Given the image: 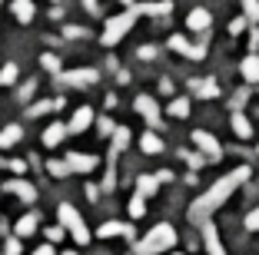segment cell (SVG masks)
<instances>
[{
  "label": "cell",
  "mask_w": 259,
  "mask_h": 255,
  "mask_svg": "<svg viewBox=\"0 0 259 255\" xmlns=\"http://www.w3.org/2000/svg\"><path fill=\"white\" fill-rule=\"evenodd\" d=\"M246 179H249V166H239V169L226 173L223 179H216L213 186H209V189H206V192L196 199V202L190 206V219H193V222H203V219H209V216H213V212L229 199V195L243 186Z\"/></svg>",
  "instance_id": "6da1fadb"
},
{
  "label": "cell",
  "mask_w": 259,
  "mask_h": 255,
  "mask_svg": "<svg viewBox=\"0 0 259 255\" xmlns=\"http://www.w3.org/2000/svg\"><path fill=\"white\" fill-rule=\"evenodd\" d=\"M169 10H173V4H169V0H163V4H133V7L123 10L120 17H110V20H107V30H103V37H100V40H103V46H116L130 30H133L137 17H143V14L160 17V14H169Z\"/></svg>",
  "instance_id": "7a4b0ae2"
},
{
  "label": "cell",
  "mask_w": 259,
  "mask_h": 255,
  "mask_svg": "<svg viewBox=\"0 0 259 255\" xmlns=\"http://www.w3.org/2000/svg\"><path fill=\"white\" fill-rule=\"evenodd\" d=\"M173 245H176V229L169 222H160L137 242V255H160V252H169Z\"/></svg>",
  "instance_id": "3957f363"
},
{
  "label": "cell",
  "mask_w": 259,
  "mask_h": 255,
  "mask_svg": "<svg viewBox=\"0 0 259 255\" xmlns=\"http://www.w3.org/2000/svg\"><path fill=\"white\" fill-rule=\"evenodd\" d=\"M57 216H60V225L67 229L70 235H73V242H76V245H87V242H90V229H87L83 216H80V212H76L70 202H60Z\"/></svg>",
  "instance_id": "277c9868"
},
{
  "label": "cell",
  "mask_w": 259,
  "mask_h": 255,
  "mask_svg": "<svg viewBox=\"0 0 259 255\" xmlns=\"http://www.w3.org/2000/svg\"><path fill=\"white\" fill-rule=\"evenodd\" d=\"M137 113L146 120V126H153V129H160V126H163L160 106H156V99H153V96H137Z\"/></svg>",
  "instance_id": "5b68a950"
},
{
  "label": "cell",
  "mask_w": 259,
  "mask_h": 255,
  "mask_svg": "<svg viewBox=\"0 0 259 255\" xmlns=\"http://www.w3.org/2000/svg\"><path fill=\"white\" fill-rule=\"evenodd\" d=\"M169 179H173V173H169V169H163V173H156V176H140V182H137V195L150 199V195L160 189V182H169Z\"/></svg>",
  "instance_id": "8992f818"
},
{
  "label": "cell",
  "mask_w": 259,
  "mask_h": 255,
  "mask_svg": "<svg viewBox=\"0 0 259 255\" xmlns=\"http://www.w3.org/2000/svg\"><path fill=\"white\" fill-rule=\"evenodd\" d=\"M193 143H196L199 152H206L209 159H220V156H223V146L216 143V136L206 133V129H196V133H193Z\"/></svg>",
  "instance_id": "52a82bcc"
},
{
  "label": "cell",
  "mask_w": 259,
  "mask_h": 255,
  "mask_svg": "<svg viewBox=\"0 0 259 255\" xmlns=\"http://www.w3.org/2000/svg\"><path fill=\"white\" fill-rule=\"evenodd\" d=\"M97 70H70V73H57V80L67 86H90V83H97Z\"/></svg>",
  "instance_id": "ba28073f"
},
{
  "label": "cell",
  "mask_w": 259,
  "mask_h": 255,
  "mask_svg": "<svg viewBox=\"0 0 259 255\" xmlns=\"http://www.w3.org/2000/svg\"><path fill=\"white\" fill-rule=\"evenodd\" d=\"M63 163L70 173H93L97 169V156H87V152H67Z\"/></svg>",
  "instance_id": "9c48e42d"
},
{
  "label": "cell",
  "mask_w": 259,
  "mask_h": 255,
  "mask_svg": "<svg viewBox=\"0 0 259 255\" xmlns=\"http://www.w3.org/2000/svg\"><path fill=\"white\" fill-rule=\"evenodd\" d=\"M4 189H7V192H14L17 199H20V202H27V206H33V202H37V189H33L27 179H10Z\"/></svg>",
  "instance_id": "30bf717a"
},
{
  "label": "cell",
  "mask_w": 259,
  "mask_h": 255,
  "mask_svg": "<svg viewBox=\"0 0 259 255\" xmlns=\"http://www.w3.org/2000/svg\"><path fill=\"white\" fill-rule=\"evenodd\" d=\"M90 126H93V110L90 106H80V110L73 113V120L67 123V133H87Z\"/></svg>",
  "instance_id": "8fae6325"
},
{
  "label": "cell",
  "mask_w": 259,
  "mask_h": 255,
  "mask_svg": "<svg viewBox=\"0 0 259 255\" xmlns=\"http://www.w3.org/2000/svg\"><path fill=\"white\" fill-rule=\"evenodd\" d=\"M203 239H206V252L209 255H226V248L220 242V232H216V225L209 219H203Z\"/></svg>",
  "instance_id": "7c38bea8"
},
{
  "label": "cell",
  "mask_w": 259,
  "mask_h": 255,
  "mask_svg": "<svg viewBox=\"0 0 259 255\" xmlns=\"http://www.w3.org/2000/svg\"><path fill=\"white\" fill-rule=\"evenodd\" d=\"M37 225H40V216H37V212H27V216H20V219H17L14 235H17V239H30V235L37 232Z\"/></svg>",
  "instance_id": "4fadbf2b"
},
{
  "label": "cell",
  "mask_w": 259,
  "mask_h": 255,
  "mask_svg": "<svg viewBox=\"0 0 259 255\" xmlns=\"http://www.w3.org/2000/svg\"><path fill=\"white\" fill-rule=\"evenodd\" d=\"M97 235H100V239H116V235H126V239H130V235H133V225H130V222H103L97 229Z\"/></svg>",
  "instance_id": "5bb4252c"
},
{
  "label": "cell",
  "mask_w": 259,
  "mask_h": 255,
  "mask_svg": "<svg viewBox=\"0 0 259 255\" xmlns=\"http://www.w3.org/2000/svg\"><path fill=\"white\" fill-rule=\"evenodd\" d=\"M169 46H173L176 53L190 57V60H203V57H206V46H193V43H186L183 37H169Z\"/></svg>",
  "instance_id": "9a60e30c"
},
{
  "label": "cell",
  "mask_w": 259,
  "mask_h": 255,
  "mask_svg": "<svg viewBox=\"0 0 259 255\" xmlns=\"http://www.w3.org/2000/svg\"><path fill=\"white\" fill-rule=\"evenodd\" d=\"M63 139H67V123H50V126L44 129V146H60Z\"/></svg>",
  "instance_id": "2e32d148"
},
{
  "label": "cell",
  "mask_w": 259,
  "mask_h": 255,
  "mask_svg": "<svg viewBox=\"0 0 259 255\" xmlns=\"http://www.w3.org/2000/svg\"><path fill=\"white\" fill-rule=\"evenodd\" d=\"M209 20H213L209 10L196 7V10H190V17H186V27H190V30H209Z\"/></svg>",
  "instance_id": "e0dca14e"
},
{
  "label": "cell",
  "mask_w": 259,
  "mask_h": 255,
  "mask_svg": "<svg viewBox=\"0 0 259 255\" xmlns=\"http://www.w3.org/2000/svg\"><path fill=\"white\" fill-rule=\"evenodd\" d=\"M14 17H17V23H30L33 17H37V7H33V0H14Z\"/></svg>",
  "instance_id": "ac0fdd59"
},
{
  "label": "cell",
  "mask_w": 259,
  "mask_h": 255,
  "mask_svg": "<svg viewBox=\"0 0 259 255\" xmlns=\"http://www.w3.org/2000/svg\"><path fill=\"white\" fill-rule=\"evenodd\" d=\"M20 136H23V129L17 126V123L4 126V129H0V149H10L14 143H20Z\"/></svg>",
  "instance_id": "d6986e66"
},
{
  "label": "cell",
  "mask_w": 259,
  "mask_h": 255,
  "mask_svg": "<svg viewBox=\"0 0 259 255\" xmlns=\"http://www.w3.org/2000/svg\"><path fill=\"white\" fill-rule=\"evenodd\" d=\"M140 149H143L146 156H156V152H163V139L156 133H143L140 136Z\"/></svg>",
  "instance_id": "ffe728a7"
},
{
  "label": "cell",
  "mask_w": 259,
  "mask_h": 255,
  "mask_svg": "<svg viewBox=\"0 0 259 255\" xmlns=\"http://www.w3.org/2000/svg\"><path fill=\"white\" fill-rule=\"evenodd\" d=\"M239 70H243V80L246 83H259V57H256V53H249Z\"/></svg>",
  "instance_id": "44dd1931"
},
{
  "label": "cell",
  "mask_w": 259,
  "mask_h": 255,
  "mask_svg": "<svg viewBox=\"0 0 259 255\" xmlns=\"http://www.w3.org/2000/svg\"><path fill=\"white\" fill-rule=\"evenodd\" d=\"M63 106V99L57 96V99H40V103H33L30 110H27V116H44V113H57Z\"/></svg>",
  "instance_id": "7402d4cb"
},
{
  "label": "cell",
  "mask_w": 259,
  "mask_h": 255,
  "mask_svg": "<svg viewBox=\"0 0 259 255\" xmlns=\"http://www.w3.org/2000/svg\"><path fill=\"white\" fill-rule=\"evenodd\" d=\"M233 129H236V136H239V139H249V136H252V123L249 120H246V116H243V113H233Z\"/></svg>",
  "instance_id": "603a6c76"
},
{
  "label": "cell",
  "mask_w": 259,
  "mask_h": 255,
  "mask_svg": "<svg viewBox=\"0 0 259 255\" xmlns=\"http://www.w3.org/2000/svg\"><path fill=\"white\" fill-rule=\"evenodd\" d=\"M166 110H169V116H176V120H186V116H190V99H186V96H176Z\"/></svg>",
  "instance_id": "cb8c5ba5"
},
{
  "label": "cell",
  "mask_w": 259,
  "mask_h": 255,
  "mask_svg": "<svg viewBox=\"0 0 259 255\" xmlns=\"http://www.w3.org/2000/svg\"><path fill=\"white\" fill-rule=\"evenodd\" d=\"M17 76H20L17 63H4V67H0V86H14Z\"/></svg>",
  "instance_id": "d4e9b609"
},
{
  "label": "cell",
  "mask_w": 259,
  "mask_h": 255,
  "mask_svg": "<svg viewBox=\"0 0 259 255\" xmlns=\"http://www.w3.org/2000/svg\"><path fill=\"white\" fill-rule=\"evenodd\" d=\"M143 212H146V199H143V195H133V199H130V216L140 219Z\"/></svg>",
  "instance_id": "484cf974"
},
{
  "label": "cell",
  "mask_w": 259,
  "mask_h": 255,
  "mask_svg": "<svg viewBox=\"0 0 259 255\" xmlns=\"http://www.w3.org/2000/svg\"><path fill=\"white\" fill-rule=\"evenodd\" d=\"M44 235H47V242H50V245H57V242L67 235V229H63V225H50V229H44Z\"/></svg>",
  "instance_id": "4316f807"
},
{
  "label": "cell",
  "mask_w": 259,
  "mask_h": 255,
  "mask_svg": "<svg viewBox=\"0 0 259 255\" xmlns=\"http://www.w3.org/2000/svg\"><path fill=\"white\" fill-rule=\"evenodd\" d=\"M243 10H246V20L259 23V0H243Z\"/></svg>",
  "instance_id": "83f0119b"
},
{
  "label": "cell",
  "mask_w": 259,
  "mask_h": 255,
  "mask_svg": "<svg viewBox=\"0 0 259 255\" xmlns=\"http://www.w3.org/2000/svg\"><path fill=\"white\" fill-rule=\"evenodd\" d=\"M20 252H23L20 239H17V235H10V239L4 242V255H20Z\"/></svg>",
  "instance_id": "f1b7e54d"
},
{
  "label": "cell",
  "mask_w": 259,
  "mask_h": 255,
  "mask_svg": "<svg viewBox=\"0 0 259 255\" xmlns=\"http://www.w3.org/2000/svg\"><path fill=\"white\" fill-rule=\"evenodd\" d=\"M40 63H44V70H50V73H60V60H57L54 53H44V57H40Z\"/></svg>",
  "instance_id": "f546056e"
},
{
  "label": "cell",
  "mask_w": 259,
  "mask_h": 255,
  "mask_svg": "<svg viewBox=\"0 0 259 255\" xmlns=\"http://www.w3.org/2000/svg\"><path fill=\"white\" fill-rule=\"evenodd\" d=\"M196 93H199V96H216L220 90H216L213 80H206V83H196Z\"/></svg>",
  "instance_id": "4dcf8cb0"
},
{
  "label": "cell",
  "mask_w": 259,
  "mask_h": 255,
  "mask_svg": "<svg viewBox=\"0 0 259 255\" xmlns=\"http://www.w3.org/2000/svg\"><path fill=\"white\" fill-rule=\"evenodd\" d=\"M246 229H249V232H259V206L246 216Z\"/></svg>",
  "instance_id": "1f68e13d"
},
{
  "label": "cell",
  "mask_w": 259,
  "mask_h": 255,
  "mask_svg": "<svg viewBox=\"0 0 259 255\" xmlns=\"http://www.w3.org/2000/svg\"><path fill=\"white\" fill-rule=\"evenodd\" d=\"M47 169H50V176H60V179H63V176H70L67 163H50V166H47Z\"/></svg>",
  "instance_id": "d6a6232c"
},
{
  "label": "cell",
  "mask_w": 259,
  "mask_h": 255,
  "mask_svg": "<svg viewBox=\"0 0 259 255\" xmlns=\"http://www.w3.org/2000/svg\"><path fill=\"white\" fill-rule=\"evenodd\" d=\"M246 30V17H236V20L229 23V33H243Z\"/></svg>",
  "instance_id": "836d02e7"
},
{
  "label": "cell",
  "mask_w": 259,
  "mask_h": 255,
  "mask_svg": "<svg viewBox=\"0 0 259 255\" xmlns=\"http://www.w3.org/2000/svg\"><path fill=\"white\" fill-rule=\"evenodd\" d=\"M249 50L252 53L259 50V30H256V23H252V30H249Z\"/></svg>",
  "instance_id": "e575fe53"
},
{
  "label": "cell",
  "mask_w": 259,
  "mask_h": 255,
  "mask_svg": "<svg viewBox=\"0 0 259 255\" xmlns=\"http://www.w3.org/2000/svg\"><path fill=\"white\" fill-rule=\"evenodd\" d=\"M113 123H110V120H100V136H110V133H113Z\"/></svg>",
  "instance_id": "d590c367"
},
{
  "label": "cell",
  "mask_w": 259,
  "mask_h": 255,
  "mask_svg": "<svg viewBox=\"0 0 259 255\" xmlns=\"http://www.w3.org/2000/svg\"><path fill=\"white\" fill-rule=\"evenodd\" d=\"M140 57H143V60H153V57H156V50H153V46H140Z\"/></svg>",
  "instance_id": "8d00e7d4"
},
{
  "label": "cell",
  "mask_w": 259,
  "mask_h": 255,
  "mask_svg": "<svg viewBox=\"0 0 259 255\" xmlns=\"http://www.w3.org/2000/svg\"><path fill=\"white\" fill-rule=\"evenodd\" d=\"M67 37H87L83 27H67Z\"/></svg>",
  "instance_id": "74e56055"
},
{
  "label": "cell",
  "mask_w": 259,
  "mask_h": 255,
  "mask_svg": "<svg viewBox=\"0 0 259 255\" xmlns=\"http://www.w3.org/2000/svg\"><path fill=\"white\" fill-rule=\"evenodd\" d=\"M30 93H33V83H27V86H20V99H23V103L30 99Z\"/></svg>",
  "instance_id": "f35d334b"
},
{
  "label": "cell",
  "mask_w": 259,
  "mask_h": 255,
  "mask_svg": "<svg viewBox=\"0 0 259 255\" xmlns=\"http://www.w3.org/2000/svg\"><path fill=\"white\" fill-rule=\"evenodd\" d=\"M83 7L90 10V14H100V4H97V0H83Z\"/></svg>",
  "instance_id": "ab89813d"
},
{
  "label": "cell",
  "mask_w": 259,
  "mask_h": 255,
  "mask_svg": "<svg viewBox=\"0 0 259 255\" xmlns=\"http://www.w3.org/2000/svg\"><path fill=\"white\" fill-rule=\"evenodd\" d=\"M33 255H54V245L47 242V245H40V248H37V252H33Z\"/></svg>",
  "instance_id": "60d3db41"
},
{
  "label": "cell",
  "mask_w": 259,
  "mask_h": 255,
  "mask_svg": "<svg viewBox=\"0 0 259 255\" xmlns=\"http://www.w3.org/2000/svg\"><path fill=\"white\" fill-rule=\"evenodd\" d=\"M63 255H76V252H73V248H70V252H63Z\"/></svg>",
  "instance_id": "b9f144b4"
},
{
  "label": "cell",
  "mask_w": 259,
  "mask_h": 255,
  "mask_svg": "<svg viewBox=\"0 0 259 255\" xmlns=\"http://www.w3.org/2000/svg\"><path fill=\"white\" fill-rule=\"evenodd\" d=\"M120 4H133V0H120Z\"/></svg>",
  "instance_id": "7bdbcfd3"
},
{
  "label": "cell",
  "mask_w": 259,
  "mask_h": 255,
  "mask_svg": "<svg viewBox=\"0 0 259 255\" xmlns=\"http://www.w3.org/2000/svg\"><path fill=\"white\" fill-rule=\"evenodd\" d=\"M0 232H4V222H0Z\"/></svg>",
  "instance_id": "ee69618b"
},
{
  "label": "cell",
  "mask_w": 259,
  "mask_h": 255,
  "mask_svg": "<svg viewBox=\"0 0 259 255\" xmlns=\"http://www.w3.org/2000/svg\"><path fill=\"white\" fill-rule=\"evenodd\" d=\"M173 255H183V252H173Z\"/></svg>",
  "instance_id": "f6af8a7d"
},
{
  "label": "cell",
  "mask_w": 259,
  "mask_h": 255,
  "mask_svg": "<svg viewBox=\"0 0 259 255\" xmlns=\"http://www.w3.org/2000/svg\"><path fill=\"white\" fill-rule=\"evenodd\" d=\"M0 4H4V0H0Z\"/></svg>",
  "instance_id": "bcb514c9"
},
{
  "label": "cell",
  "mask_w": 259,
  "mask_h": 255,
  "mask_svg": "<svg viewBox=\"0 0 259 255\" xmlns=\"http://www.w3.org/2000/svg\"><path fill=\"white\" fill-rule=\"evenodd\" d=\"M54 4H57V0H54Z\"/></svg>",
  "instance_id": "7dc6e473"
}]
</instances>
